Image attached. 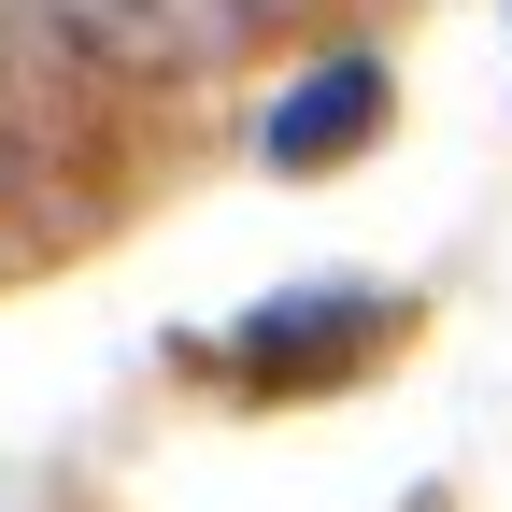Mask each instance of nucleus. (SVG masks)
Listing matches in <instances>:
<instances>
[{
	"label": "nucleus",
	"mask_w": 512,
	"mask_h": 512,
	"mask_svg": "<svg viewBox=\"0 0 512 512\" xmlns=\"http://www.w3.org/2000/svg\"><path fill=\"white\" fill-rule=\"evenodd\" d=\"M384 328H399V313H384L370 285H313L285 328L228 342V370H242V384H313V370H356V356H384Z\"/></svg>",
	"instance_id": "nucleus-1"
},
{
	"label": "nucleus",
	"mask_w": 512,
	"mask_h": 512,
	"mask_svg": "<svg viewBox=\"0 0 512 512\" xmlns=\"http://www.w3.org/2000/svg\"><path fill=\"white\" fill-rule=\"evenodd\" d=\"M370 128H384V72H370V57H328V86H299V100L271 114V157L313 171V157H356Z\"/></svg>",
	"instance_id": "nucleus-2"
}]
</instances>
